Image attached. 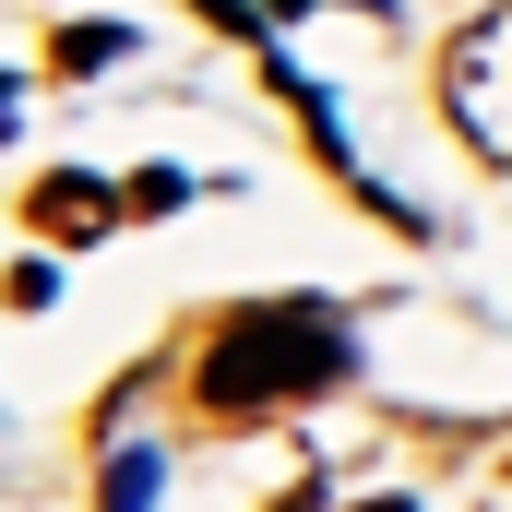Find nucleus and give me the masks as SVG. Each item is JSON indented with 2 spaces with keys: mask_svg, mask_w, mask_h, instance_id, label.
Masks as SVG:
<instances>
[{
  "mask_svg": "<svg viewBox=\"0 0 512 512\" xmlns=\"http://www.w3.org/2000/svg\"><path fill=\"white\" fill-rule=\"evenodd\" d=\"M334 382H346V322L322 298H251L203 346V405L215 417H262V405H298V393H334Z\"/></svg>",
  "mask_w": 512,
  "mask_h": 512,
  "instance_id": "nucleus-1",
  "label": "nucleus"
},
{
  "mask_svg": "<svg viewBox=\"0 0 512 512\" xmlns=\"http://www.w3.org/2000/svg\"><path fill=\"white\" fill-rule=\"evenodd\" d=\"M441 120H453V143H477L489 167H512V0L477 12L441 48Z\"/></svg>",
  "mask_w": 512,
  "mask_h": 512,
  "instance_id": "nucleus-2",
  "label": "nucleus"
},
{
  "mask_svg": "<svg viewBox=\"0 0 512 512\" xmlns=\"http://www.w3.org/2000/svg\"><path fill=\"white\" fill-rule=\"evenodd\" d=\"M120 215H131V191L84 179V167H48V179L24 191V227H36V239H108Z\"/></svg>",
  "mask_w": 512,
  "mask_h": 512,
  "instance_id": "nucleus-3",
  "label": "nucleus"
},
{
  "mask_svg": "<svg viewBox=\"0 0 512 512\" xmlns=\"http://www.w3.org/2000/svg\"><path fill=\"white\" fill-rule=\"evenodd\" d=\"M120 48H131L120 24H60V48H48V60H60V72H108Z\"/></svg>",
  "mask_w": 512,
  "mask_h": 512,
  "instance_id": "nucleus-4",
  "label": "nucleus"
},
{
  "mask_svg": "<svg viewBox=\"0 0 512 512\" xmlns=\"http://www.w3.org/2000/svg\"><path fill=\"white\" fill-rule=\"evenodd\" d=\"M155 501V453H120V465H108V512H143Z\"/></svg>",
  "mask_w": 512,
  "mask_h": 512,
  "instance_id": "nucleus-5",
  "label": "nucleus"
},
{
  "mask_svg": "<svg viewBox=\"0 0 512 512\" xmlns=\"http://www.w3.org/2000/svg\"><path fill=\"white\" fill-rule=\"evenodd\" d=\"M179 203H191L179 167H143V179H131V215H179Z\"/></svg>",
  "mask_w": 512,
  "mask_h": 512,
  "instance_id": "nucleus-6",
  "label": "nucleus"
},
{
  "mask_svg": "<svg viewBox=\"0 0 512 512\" xmlns=\"http://www.w3.org/2000/svg\"><path fill=\"white\" fill-rule=\"evenodd\" d=\"M358 512H405V501H358Z\"/></svg>",
  "mask_w": 512,
  "mask_h": 512,
  "instance_id": "nucleus-7",
  "label": "nucleus"
}]
</instances>
